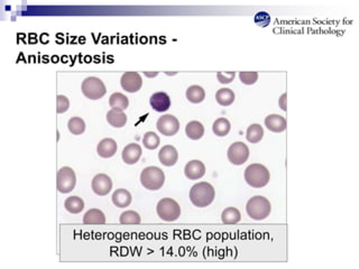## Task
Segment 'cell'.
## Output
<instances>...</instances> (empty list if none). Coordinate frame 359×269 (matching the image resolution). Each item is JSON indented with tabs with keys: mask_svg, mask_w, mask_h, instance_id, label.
<instances>
[{
	"mask_svg": "<svg viewBox=\"0 0 359 269\" xmlns=\"http://www.w3.org/2000/svg\"><path fill=\"white\" fill-rule=\"evenodd\" d=\"M216 192L213 186L207 182H200L195 184L190 190V200L192 204L198 208H205L210 205L214 200Z\"/></svg>",
	"mask_w": 359,
	"mask_h": 269,
	"instance_id": "cell-1",
	"label": "cell"
},
{
	"mask_svg": "<svg viewBox=\"0 0 359 269\" xmlns=\"http://www.w3.org/2000/svg\"><path fill=\"white\" fill-rule=\"evenodd\" d=\"M270 180V171L262 164H251L245 169V181L251 188H264L268 184Z\"/></svg>",
	"mask_w": 359,
	"mask_h": 269,
	"instance_id": "cell-2",
	"label": "cell"
},
{
	"mask_svg": "<svg viewBox=\"0 0 359 269\" xmlns=\"http://www.w3.org/2000/svg\"><path fill=\"white\" fill-rule=\"evenodd\" d=\"M140 183L148 191H159L165 183V174L158 166H148L140 173Z\"/></svg>",
	"mask_w": 359,
	"mask_h": 269,
	"instance_id": "cell-3",
	"label": "cell"
},
{
	"mask_svg": "<svg viewBox=\"0 0 359 269\" xmlns=\"http://www.w3.org/2000/svg\"><path fill=\"white\" fill-rule=\"evenodd\" d=\"M247 214L256 221L265 220V219L271 214L272 206L270 201L266 197L262 195H256L251 197L250 200L247 202L246 205Z\"/></svg>",
	"mask_w": 359,
	"mask_h": 269,
	"instance_id": "cell-4",
	"label": "cell"
},
{
	"mask_svg": "<svg viewBox=\"0 0 359 269\" xmlns=\"http://www.w3.org/2000/svg\"><path fill=\"white\" fill-rule=\"evenodd\" d=\"M156 212L160 219L166 222L176 221L181 215V208L175 200L170 197L162 198L156 206Z\"/></svg>",
	"mask_w": 359,
	"mask_h": 269,
	"instance_id": "cell-5",
	"label": "cell"
},
{
	"mask_svg": "<svg viewBox=\"0 0 359 269\" xmlns=\"http://www.w3.org/2000/svg\"><path fill=\"white\" fill-rule=\"evenodd\" d=\"M82 93L90 100H99L107 92L106 85L100 78L96 77H89L84 78L81 84Z\"/></svg>",
	"mask_w": 359,
	"mask_h": 269,
	"instance_id": "cell-6",
	"label": "cell"
},
{
	"mask_svg": "<svg viewBox=\"0 0 359 269\" xmlns=\"http://www.w3.org/2000/svg\"><path fill=\"white\" fill-rule=\"evenodd\" d=\"M77 184V176L71 167H62L57 172L56 176V188L57 191L61 193H70L72 192Z\"/></svg>",
	"mask_w": 359,
	"mask_h": 269,
	"instance_id": "cell-7",
	"label": "cell"
},
{
	"mask_svg": "<svg viewBox=\"0 0 359 269\" xmlns=\"http://www.w3.org/2000/svg\"><path fill=\"white\" fill-rule=\"evenodd\" d=\"M227 156L232 164L234 165H242L245 164L249 157V148L246 144L242 142H236L230 145L227 152Z\"/></svg>",
	"mask_w": 359,
	"mask_h": 269,
	"instance_id": "cell-8",
	"label": "cell"
},
{
	"mask_svg": "<svg viewBox=\"0 0 359 269\" xmlns=\"http://www.w3.org/2000/svg\"><path fill=\"white\" fill-rule=\"evenodd\" d=\"M156 127L160 134L171 137V136L176 135L177 131L180 130V122L174 115H164L159 118Z\"/></svg>",
	"mask_w": 359,
	"mask_h": 269,
	"instance_id": "cell-9",
	"label": "cell"
},
{
	"mask_svg": "<svg viewBox=\"0 0 359 269\" xmlns=\"http://www.w3.org/2000/svg\"><path fill=\"white\" fill-rule=\"evenodd\" d=\"M120 83L121 88L127 91V92L135 93L142 88L143 78L137 72H126L125 74H122Z\"/></svg>",
	"mask_w": 359,
	"mask_h": 269,
	"instance_id": "cell-10",
	"label": "cell"
},
{
	"mask_svg": "<svg viewBox=\"0 0 359 269\" xmlns=\"http://www.w3.org/2000/svg\"><path fill=\"white\" fill-rule=\"evenodd\" d=\"M92 191L99 196H105L113 189V181L107 174H98L93 177L91 183Z\"/></svg>",
	"mask_w": 359,
	"mask_h": 269,
	"instance_id": "cell-11",
	"label": "cell"
},
{
	"mask_svg": "<svg viewBox=\"0 0 359 269\" xmlns=\"http://www.w3.org/2000/svg\"><path fill=\"white\" fill-rule=\"evenodd\" d=\"M159 159L164 166H174L179 159V153L172 145H165L159 152Z\"/></svg>",
	"mask_w": 359,
	"mask_h": 269,
	"instance_id": "cell-12",
	"label": "cell"
},
{
	"mask_svg": "<svg viewBox=\"0 0 359 269\" xmlns=\"http://www.w3.org/2000/svg\"><path fill=\"white\" fill-rule=\"evenodd\" d=\"M184 174L189 180H199L205 174V166L199 159H193L185 165Z\"/></svg>",
	"mask_w": 359,
	"mask_h": 269,
	"instance_id": "cell-13",
	"label": "cell"
},
{
	"mask_svg": "<svg viewBox=\"0 0 359 269\" xmlns=\"http://www.w3.org/2000/svg\"><path fill=\"white\" fill-rule=\"evenodd\" d=\"M151 107L158 113H165L170 109L171 107V99L167 93L158 92L154 93L150 99Z\"/></svg>",
	"mask_w": 359,
	"mask_h": 269,
	"instance_id": "cell-14",
	"label": "cell"
},
{
	"mask_svg": "<svg viewBox=\"0 0 359 269\" xmlns=\"http://www.w3.org/2000/svg\"><path fill=\"white\" fill-rule=\"evenodd\" d=\"M142 154H143L142 147H140L138 144L133 143V144L127 145V146L123 148L121 157H122V160L125 161L126 164L134 165L139 160L140 157H142Z\"/></svg>",
	"mask_w": 359,
	"mask_h": 269,
	"instance_id": "cell-15",
	"label": "cell"
},
{
	"mask_svg": "<svg viewBox=\"0 0 359 269\" xmlns=\"http://www.w3.org/2000/svg\"><path fill=\"white\" fill-rule=\"evenodd\" d=\"M117 150L118 146L116 140H114L113 138H105L98 144L97 153L102 158H110V157L115 156Z\"/></svg>",
	"mask_w": 359,
	"mask_h": 269,
	"instance_id": "cell-16",
	"label": "cell"
},
{
	"mask_svg": "<svg viewBox=\"0 0 359 269\" xmlns=\"http://www.w3.org/2000/svg\"><path fill=\"white\" fill-rule=\"evenodd\" d=\"M265 126L272 132H283L286 129V120L279 115H270L265 118Z\"/></svg>",
	"mask_w": 359,
	"mask_h": 269,
	"instance_id": "cell-17",
	"label": "cell"
},
{
	"mask_svg": "<svg viewBox=\"0 0 359 269\" xmlns=\"http://www.w3.org/2000/svg\"><path fill=\"white\" fill-rule=\"evenodd\" d=\"M83 223L84 225H93V226H100L106 223V215L99 209H91L84 214L83 217Z\"/></svg>",
	"mask_w": 359,
	"mask_h": 269,
	"instance_id": "cell-18",
	"label": "cell"
},
{
	"mask_svg": "<svg viewBox=\"0 0 359 269\" xmlns=\"http://www.w3.org/2000/svg\"><path fill=\"white\" fill-rule=\"evenodd\" d=\"M131 200V194L125 189H119L113 194V203L120 209L129 206Z\"/></svg>",
	"mask_w": 359,
	"mask_h": 269,
	"instance_id": "cell-19",
	"label": "cell"
},
{
	"mask_svg": "<svg viewBox=\"0 0 359 269\" xmlns=\"http://www.w3.org/2000/svg\"><path fill=\"white\" fill-rule=\"evenodd\" d=\"M185 134H187L188 137L192 140H199L204 135V127L201 122L196 121H190L187 127H185Z\"/></svg>",
	"mask_w": 359,
	"mask_h": 269,
	"instance_id": "cell-20",
	"label": "cell"
},
{
	"mask_svg": "<svg viewBox=\"0 0 359 269\" xmlns=\"http://www.w3.org/2000/svg\"><path fill=\"white\" fill-rule=\"evenodd\" d=\"M107 121L115 128H122L127 122V115L123 114V111L111 109L107 114Z\"/></svg>",
	"mask_w": 359,
	"mask_h": 269,
	"instance_id": "cell-21",
	"label": "cell"
},
{
	"mask_svg": "<svg viewBox=\"0 0 359 269\" xmlns=\"http://www.w3.org/2000/svg\"><path fill=\"white\" fill-rule=\"evenodd\" d=\"M109 105L114 110L123 111L127 109L128 106H129V100H128V98L125 96V94L116 92V93H113L110 96Z\"/></svg>",
	"mask_w": 359,
	"mask_h": 269,
	"instance_id": "cell-22",
	"label": "cell"
},
{
	"mask_svg": "<svg viewBox=\"0 0 359 269\" xmlns=\"http://www.w3.org/2000/svg\"><path fill=\"white\" fill-rule=\"evenodd\" d=\"M64 208L70 213L78 214L84 209V202L79 196H70L64 201Z\"/></svg>",
	"mask_w": 359,
	"mask_h": 269,
	"instance_id": "cell-23",
	"label": "cell"
},
{
	"mask_svg": "<svg viewBox=\"0 0 359 269\" xmlns=\"http://www.w3.org/2000/svg\"><path fill=\"white\" fill-rule=\"evenodd\" d=\"M185 96L191 103H201L205 99V91L200 85H191L188 88Z\"/></svg>",
	"mask_w": 359,
	"mask_h": 269,
	"instance_id": "cell-24",
	"label": "cell"
},
{
	"mask_svg": "<svg viewBox=\"0 0 359 269\" xmlns=\"http://www.w3.org/2000/svg\"><path fill=\"white\" fill-rule=\"evenodd\" d=\"M216 100L222 107H228L235 101V93L232 89L222 88L217 91Z\"/></svg>",
	"mask_w": 359,
	"mask_h": 269,
	"instance_id": "cell-25",
	"label": "cell"
},
{
	"mask_svg": "<svg viewBox=\"0 0 359 269\" xmlns=\"http://www.w3.org/2000/svg\"><path fill=\"white\" fill-rule=\"evenodd\" d=\"M241 220V214L236 208H227L221 213V221L225 225H236Z\"/></svg>",
	"mask_w": 359,
	"mask_h": 269,
	"instance_id": "cell-26",
	"label": "cell"
},
{
	"mask_svg": "<svg viewBox=\"0 0 359 269\" xmlns=\"http://www.w3.org/2000/svg\"><path fill=\"white\" fill-rule=\"evenodd\" d=\"M230 129H232V125L226 118H218L212 125V130L218 137H225L229 134Z\"/></svg>",
	"mask_w": 359,
	"mask_h": 269,
	"instance_id": "cell-27",
	"label": "cell"
},
{
	"mask_svg": "<svg viewBox=\"0 0 359 269\" xmlns=\"http://www.w3.org/2000/svg\"><path fill=\"white\" fill-rule=\"evenodd\" d=\"M264 137V129L258 123H253L248 127L246 132V138L251 144L259 143Z\"/></svg>",
	"mask_w": 359,
	"mask_h": 269,
	"instance_id": "cell-28",
	"label": "cell"
},
{
	"mask_svg": "<svg viewBox=\"0 0 359 269\" xmlns=\"http://www.w3.org/2000/svg\"><path fill=\"white\" fill-rule=\"evenodd\" d=\"M68 128L72 135H81L85 130V122L80 117H73L69 120Z\"/></svg>",
	"mask_w": 359,
	"mask_h": 269,
	"instance_id": "cell-29",
	"label": "cell"
},
{
	"mask_svg": "<svg viewBox=\"0 0 359 269\" xmlns=\"http://www.w3.org/2000/svg\"><path fill=\"white\" fill-rule=\"evenodd\" d=\"M119 221H120L121 225H139L142 219H140V215L136 211L128 210L120 214Z\"/></svg>",
	"mask_w": 359,
	"mask_h": 269,
	"instance_id": "cell-30",
	"label": "cell"
},
{
	"mask_svg": "<svg viewBox=\"0 0 359 269\" xmlns=\"http://www.w3.org/2000/svg\"><path fill=\"white\" fill-rule=\"evenodd\" d=\"M143 144H144V146L147 148V150H156V148L160 146V139L159 136L155 134V132L148 131L145 135H144Z\"/></svg>",
	"mask_w": 359,
	"mask_h": 269,
	"instance_id": "cell-31",
	"label": "cell"
},
{
	"mask_svg": "<svg viewBox=\"0 0 359 269\" xmlns=\"http://www.w3.org/2000/svg\"><path fill=\"white\" fill-rule=\"evenodd\" d=\"M239 78L243 84L251 85L256 83L258 80V73L257 72H240L239 73Z\"/></svg>",
	"mask_w": 359,
	"mask_h": 269,
	"instance_id": "cell-32",
	"label": "cell"
},
{
	"mask_svg": "<svg viewBox=\"0 0 359 269\" xmlns=\"http://www.w3.org/2000/svg\"><path fill=\"white\" fill-rule=\"evenodd\" d=\"M70 108V101L69 99L65 96H60L56 97V111L57 114H64L67 113Z\"/></svg>",
	"mask_w": 359,
	"mask_h": 269,
	"instance_id": "cell-33",
	"label": "cell"
},
{
	"mask_svg": "<svg viewBox=\"0 0 359 269\" xmlns=\"http://www.w3.org/2000/svg\"><path fill=\"white\" fill-rule=\"evenodd\" d=\"M255 23L256 25H258L259 27H266L270 25L271 23V16L270 14H267L265 11H261L257 12L255 15Z\"/></svg>",
	"mask_w": 359,
	"mask_h": 269,
	"instance_id": "cell-34",
	"label": "cell"
},
{
	"mask_svg": "<svg viewBox=\"0 0 359 269\" xmlns=\"http://www.w3.org/2000/svg\"><path fill=\"white\" fill-rule=\"evenodd\" d=\"M235 76H236L235 72H226V73L219 72V73H217V78L220 83L228 84V83H232V81L235 78Z\"/></svg>",
	"mask_w": 359,
	"mask_h": 269,
	"instance_id": "cell-35",
	"label": "cell"
},
{
	"mask_svg": "<svg viewBox=\"0 0 359 269\" xmlns=\"http://www.w3.org/2000/svg\"><path fill=\"white\" fill-rule=\"evenodd\" d=\"M285 98H286V93H283L282 97H280V99H279V102L280 109H282L283 111H286V106H285L286 99Z\"/></svg>",
	"mask_w": 359,
	"mask_h": 269,
	"instance_id": "cell-36",
	"label": "cell"
}]
</instances>
